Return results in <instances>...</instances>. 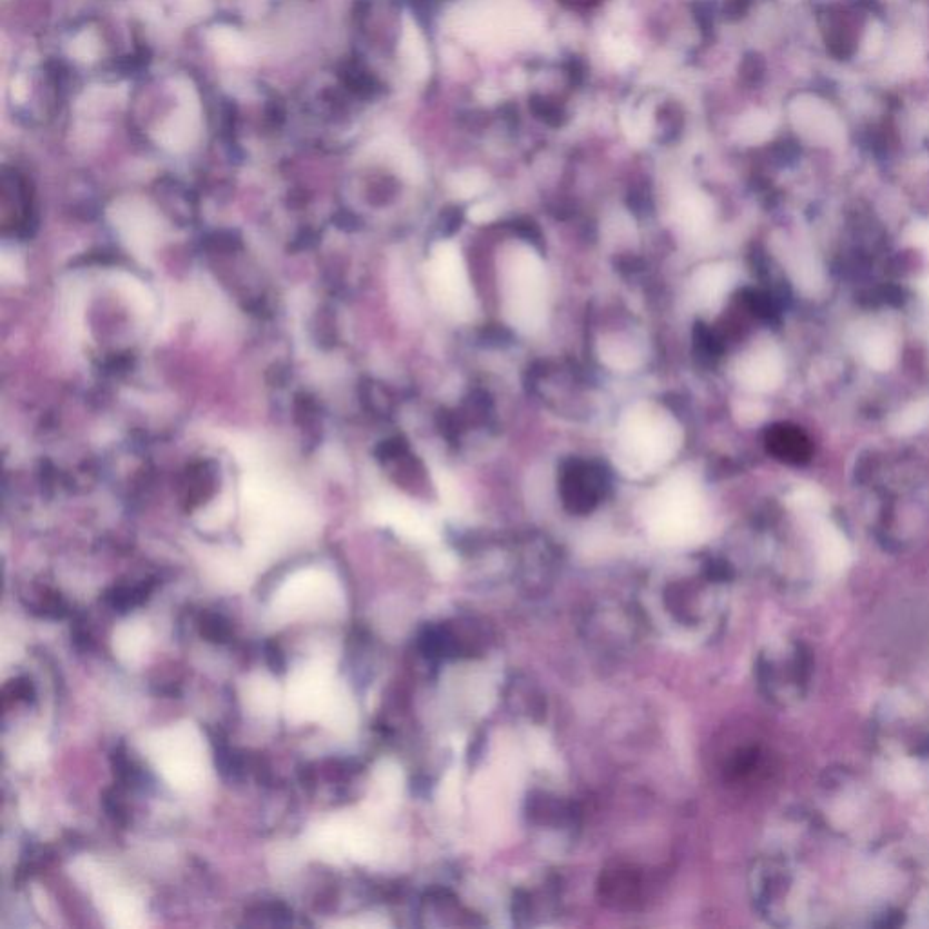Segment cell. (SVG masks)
<instances>
[{
    "mask_svg": "<svg viewBox=\"0 0 929 929\" xmlns=\"http://www.w3.org/2000/svg\"><path fill=\"white\" fill-rule=\"evenodd\" d=\"M245 465L240 499L244 510L245 554L262 567L316 529V512L300 490L274 472L264 450L249 440L233 443Z\"/></svg>",
    "mask_w": 929,
    "mask_h": 929,
    "instance_id": "cell-1",
    "label": "cell"
},
{
    "mask_svg": "<svg viewBox=\"0 0 929 929\" xmlns=\"http://www.w3.org/2000/svg\"><path fill=\"white\" fill-rule=\"evenodd\" d=\"M681 440L679 423L668 412L639 403L619 423L617 461L628 474H648L672 460Z\"/></svg>",
    "mask_w": 929,
    "mask_h": 929,
    "instance_id": "cell-2",
    "label": "cell"
},
{
    "mask_svg": "<svg viewBox=\"0 0 929 929\" xmlns=\"http://www.w3.org/2000/svg\"><path fill=\"white\" fill-rule=\"evenodd\" d=\"M147 759L171 788L193 792L206 779V743L195 724H173L146 737Z\"/></svg>",
    "mask_w": 929,
    "mask_h": 929,
    "instance_id": "cell-3",
    "label": "cell"
},
{
    "mask_svg": "<svg viewBox=\"0 0 929 929\" xmlns=\"http://www.w3.org/2000/svg\"><path fill=\"white\" fill-rule=\"evenodd\" d=\"M547 274L530 247H518L505 269V314L518 331L538 333L547 323Z\"/></svg>",
    "mask_w": 929,
    "mask_h": 929,
    "instance_id": "cell-4",
    "label": "cell"
},
{
    "mask_svg": "<svg viewBox=\"0 0 929 929\" xmlns=\"http://www.w3.org/2000/svg\"><path fill=\"white\" fill-rule=\"evenodd\" d=\"M343 592L338 579L325 568H302L285 579L271 603L280 621L334 614L342 608Z\"/></svg>",
    "mask_w": 929,
    "mask_h": 929,
    "instance_id": "cell-5",
    "label": "cell"
},
{
    "mask_svg": "<svg viewBox=\"0 0 929 929\" xmlns=\"http://www.w3.org/2000/svg\"><path fill=\"white\" fill-rule=\"evenodd\" d=\"M427 274L432 296L441 305V309L461 322H467L474 316V293L458 245L452 242L434 245Z\"/></svg>",
    "mask_w": 929,
    "mask_h": 929,
    "instance_id": "cell-6",
    "label": "cell"
},
{
    "mask_svg": "<svg viewBox=\"0 0 929 929\" xmlns=\"http://www.w3.org/2000/svg\"><path fill=\"white\" fill-rule=\"evenodd\" d=\"M334 679L333 666L323 659L307 661L305 665L294 670L287 692H285V712L294 723L320 721L327 714L329 706L340 690Z\"/></svg>",
    "mask_w": 929,
    "mask_h": 929,
    "instance_id": "cell-7",
    "label": "cell"
},
{
    "mask_svg": "<svg viewBox=\"0 0 929 929\" xmlns=\"http://www.w3.org/2000/svg\"><path fill=\"white\" fill-rule=\"evenodd\" d=\"M305 844L323 861H367L374 853V837L353 815H334L307 833Z\"/></svg>",
    "mask_w": 929,
    "mask_h": 929,
    "instance_id": "cell-8",
    "label": "cell"
},
{
    "mask_svg": "<svg viewBox=\"0 0 929 929\" xmlns=\"http://www.w3.org/2000/svg\"><path fill=\"white\" fill-rule=\"evenodd\" d=\"M80 873L97 895L98 906L111 928L137 929L146 922V908L133 891L120 888L97 862L84 859L77 864Z\"/></svg>",
    "mask_w": 929,
    "mask_h": 929,
    "instance_id": "cell-9",
    "label": "cell"
},
{
    "mask_svg": "<svg viewBox=\"0 0 929 929\" xmlns=\"http://www.w3.org/2000/svg\"><path fill=\"white\" fill-rule=\"evenodd\" d=\"M699 494L694 478L677 474L663 483L654 498V527L661 534H681L697 521Z\"/></svg>",
    "mask_w": 929,
    "mask_h": 929,
    "instance_id": "cell-10",
    "label": "cell"
},
{
    "mask_svg": "<svg viewBox=\"0 0 929 929\" xmlns=\"http://www.w3.org/2000/svg\"><path fill=\"white\" fill-rule=\"evenodd\" d=\"M111 222L118 235L137 256L153 255L162 236L160 218L151 207L140 200H120L109 211Z\"/></svg>",
    "mask_w": 929,
    "mask_h": 929,
    "instance_id": "cell-11",
    "label": "cell"
},
{
    "mask_svg": "<svg viewBox=\"0 0 929 929\" xmlns=\"http://www.w3.org/2000/svg\"><path fill=\"white\" fill-rule=\"evenodd\" d=\"M764 685L770 694L790 701L804 694L810 675V657L801 645L788 646L779 656L768 657L763 666Z\"/></svg>",
    "mask_w": 929,
    "mask_h": 929,
    "instance_id": "cell-12",
    "label": "cell"
},
{
    "mask_svg": "<svg viewBox=\"0 0 929 929\" xmlns=\"http://www.w3.org/2000/svg\"><path fill=\"white\" fill-rule=\"evenodd\" d=\"M178 91L182 97L180 108L167 118L157 133L158 144L175 153L193 146L200 131V104L195 89L184 82L178 86Z\"/></svg>",
    "mask_w": 929,
    "mask_h": 929,
    "instance_id": "cell-13",
    "label": "cell"
},
{
    "mask_svg": "<svg viewBox=\"0 0 929 929\" xmlns=\"http://www.w3.org/2000/svg\"><path fill=\"white\" fill-rule=\"evenodd\" d=\"M781 360L772 351H757L746 356L737 367V378L753 391H768L781 380Z\"/></svg>",
    "mask_w": 929,
    "mask_h": 929,
    "instance_id": "cell-14",
    "label": "cell"
},
{
    "mask_svg": "<svg viewBox=\"0 0 929 929\" xmlns=\"http://www.w3.org/2000/svg\"><path fill=\"white\" fill-rule=\"evenodd\" d=\"M734 282V273L728 265H706L692 280V298L701 309H712L728 293Z\"/></svg>",
    "mask_w": 929,
    "mask_h": 929,
    "instance_id": "cell-15",
    "label": "cell"
},
{
    "mask_svg": "<svg viewBox=\"0 0 929 929\" xmlns=\"http://www.w3.org/2000/svg\"><path fill=\"white\" fill-rule=\"evenodd\" d=\"M151 645V628L142 619H129L118 625L113 636V650L126 665L140 663Z\"/></svg>",
    "mask_w": 929,
    "mask_h": 929,
    "instance_id": "cell-16",
    "label": "cell"
},
{
    "mask_svg": "<svg viewBox=\"0 0 929 929\" xmlns=\"http://www.w3.org/2000/svg\"><path fill=\"white\" fill-rule=\"evenodd\" d=\"M376 518L385 525H391L401 534L414 536V538H421L427 532H431L427 521L421 518L416 510L411 509L409 505H405L401 501H394V499H385V501L378 503Z\"/></svg>",
    "mask_w": 929,
    "mask_h": 929,
    "instance_id": "cell-17",
    "label": "cell"
},
{
    "mask_svg": "<svg viewBox=\"0 0 929 929\" xmlns=\"http://www.w3.org/2000/svg\"><path fill=\"white\" fill-rule=\"evenodd\" d=\"M245 706L258 717H271L280 705V690L271 677L256 674L244 685Z\"/></svg>",
    "mask_w": 929,
    "mask_h": 929,
    "instance_id": "cell-18",
    "label": "cell"
},
{
    "mask_svg": "<svg viewBox=\"0 0 929 929\" xmlns=\"http://www.w3.org/2000/svg\"><path fill=\"white\" fill-rule=\"evenodd\" d=\"M712 204L703 195L686 196L675 207V222L686 235H703L712 224Z\"/></svg>",
    "mask_w": 929,
    "mask_h": 929,
    "instance_id": "cell-19",
    "label": "cell"
},
{
    "mask_svg": "<svg viewBox=\"0 0 929 929\" xmlns=\"http://www.w3.org/2000/svg\"><path fill=\"white\" fill-rule=\"evenodd\" d=\"M599 356L601 362L614 371H632L641 365L643 353L639 351L636 343L621 338V336H608L599 342Z\"/></svg>",
    "mask_w": 929,
    "mask_h": 929,
    "instance_id": "cell-20",
    "label": "cell"
},
{
    "mask_svg": "<svg viewBox=\"0 0 929 929\" xmlns=\"http://www.w3.org/2000/svg\"><path fill=\"white\" fill-rule=\"evenodd\" d=\"M209 42L216 49V53L229 62L245 64L253 59V44L245 39L242 33L229 26L213 28L209 33Z\"/></svg>",
    "mask_w": 929,
    "mask_h": 929,
    "instance_id": "cell-21",
    "label": "cell"
},
{
    "mask_svg": "<svg viewBox=\"0 0 929 929\" xmlns=\"http://www.w3.org/2000/svg\"><path fill=\"white\" fill-rule=\"evenodd\" d=\"M323 724L327 728H331L336 734H347L351 728L354 726V708L353 701H351V695L349 692L340 685V690L338 694L333 699V703L329 706L327 714L323 717Z\"/></svg>",
    "mask_w": 929,
    "mask_h": 929,
    "instance_id": "cell-22",
    "label": "cell"
},
{
    "mask_svg": "<svg viewBox=\"0 0 929 929\" xmlns=\"http://www.w3.org/2000/svg\"><path fill=\"white\" fill-rule=\"evenodd\" d=\"M401 53H403L407 68L411 69L412 73L418 75L423 71V66H425L423 46H421L420 35H418V31L412 24H407V28H405V35H403V42H401Z\"/></svg>",
    "mask_w": 929,
    "mask_h": 929,
    "instance_id": "cell-23",
    "label": "cell"
},
{
    "mask_svg": "<svg viewBox=\"0 0 929 929\" xmlns=\"http://www.w3.org/2000/svg\"><path fill=\"white\" fill-rule=\"evenodd\" d=\"M48 755V746L44 743V739L40 737H30L26 743L22 744L17 752V763L20 766H33V764H39L46 759Z\"/></svg>",
    "mask_w": 929,
    "mask_h": 929,
    "instance_id": "cell-24",
    "label": "cell"
},
{
    "mask_svg": "<svg viewBox=\"0 0 929 929\" xmlns=\"http://www.w3.org/2000/svg\"><path fill=\"white\" fill-rule=\"evenodd\" d=\"M481 189H483V178L472 175V173L458 177L454 182V193L461 196V198L476 195V193H480Z\"/></svg>",
    "mask_w": 929,
    "mask_h": 929,
    "instance_id": "cell-25",
    "label": "cell"
},
{
    "mask_svg": "<svg viewBox=\"0 0 929 929\" xmlns=\"http://www.w3.org/2000/svg\"><path fill=\"white\" fill-rule=\"evenodd\" d=\"M97 51V40L93 39V35H89V33L80 35L79 39L73 42V53L79 59L91 60L97 55Z\"/></svg>",
    "mask_w": 929,
    "mask_h": 929,
    "instance_id": "cell-26",
    "label": "cell"
},
{
    "mask_svg": "<svg viewBox=\"0 0 929 929\" xmlns=\"http://www.w3.org/2000/svg\"><path fill=\"white\" fill-rule=\"evenodd\" d=\"M496 215H498V209L494 207V204L483 202V204H478V206H474L470 209L469 218L472 222H476V224H485V222L494 220Z\"/></svg>",
    "mask_w": 929,
    "mask_h": 929,
    "instance_id": "cell-27",
    "label": "cell"
},
{
    "mask_svg": "<svg viewBox=\"0 0 929 929\" xmlns=\"http://www.w3.org/2000/svg\"><path fill=\"white\" fill-rule=\"evenodd\" d=\"M11 93H13V98L22 102L26 98V84L22 82V79H17L13 82V88H11Z\"/></svg>",
    "mask_w": 929,
    "mask_h": 929,
    "instance_id": "cell-28",
    "label": "cell"
}]
</instances>
